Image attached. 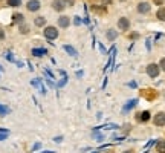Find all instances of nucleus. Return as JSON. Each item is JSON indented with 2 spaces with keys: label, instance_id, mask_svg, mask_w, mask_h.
<instances>
[{
  "label": "nucleus",
  "instance_id": "393cba45",
  "mask_svg": "<svg viewBox=\"0 0 165 153\" xmlns=\"http://www.w3.org/2000/svg\"><path fill=\"white\" fill-rule=\"evenodd\" d=\"M6 60H9V61H14V58H12L11 52H9V54H6Z\"/></svg>",
  "mask_w": 165,
  "mask_h": 153
},
{
  "label": "nucleus",
  "instance_id": "0eeeda50",
  "mask_svg": "<svg viewBox=\"0 0 165 153\" xmlns=\"http://www.w3.org/2000/svg\"><path fill=\"white\" fill-rule=\"evenodd\" d=\"M138 104V100H130L128 103H125L124 104V107H123V114H127V112H130L135 106Z\"/></svg>",
  "mask_w": 165,
  "mask_h": 153
},
{
  "label": "nucleus",
  "instance_id": "412c9836",
  "mask_svg": "<svg viewBox=\"0 0 165 153\" xmlns=\"http://www.w3.org/2000/svg\"><path fill=\"white\" fill-rule=\"evenodd\" d=\"M159 68H161V71H164V72H165V57H164V58H161V63H159Z\"/></svg>",
  "mask_w": 165,
  "mask_h": 153
},
{
  "label": "nucleus",
  "instance_id": "b1692460",
  "mask_svg": "<svg viewBox=\"0 0 165 153\" xmlns=\"http://www.w3.org/2000/svg\"><path fill=\"white\" fill-rule=\"evenodd\" d=\"M40 147H41V144H40V143H37V144H34V147H32V150H38Z\"/></svg>",
  "mask_w": 165,
  "mask_h": 153
},
{
  "label": "nucleus",
  "instance_id": "5701e85b",
  "mask_svg": "<svg viewBox=\"0 0 165 153\" xmlns=\"http://www.w3.org/2000/svg\"><path fill=\"white\" fill-rule=\"evenodd\" d=\"M54 141H55V143H61V141H63V136H55Z\"/></svg>",
  "mask_w": 165,
  "mask_h": 153
},
{
  "label": "nucleus",
  "instance_id": "f257e3e1",
  "mask_svg": "<svg viewBox=\"0 0 165 153\" xmlns=\"http://www.w3.org/2000/svg\"><path fill=\"white\" fill-rule=\"evenodd\" d=\"M145 72H147V75L150 76V78H158L159 74H161V68H159V64H156V63H150V64L145 68Z\"/></svg>",
  "mask_w": 165,
  "mask_h": 153
},
{
  "label": "nucleus",
  "instance_id": "ddd939ff",
  "mask_svg": "<svg viewBox=\"0 0 165 153\" xmlns=\"http://www.w3.org/2000/svg\"><path fill=\"white\" fill-rule=\"evenodd\" d=\"M60 74L63 75V78L58 81L57 87H64V86H66V83H67V75H66V72H64V71H60Z\"/></svg>",
  "mask_w": 165,
  "mask_h": 153
},
{
  "label": "nucleus",
  "instance_id": "bb28decb",
  "mask_svg": "<svg viewBox=\"0 0 165 153\" xmlns=\"http://www.w3.org/2000/svg\"><path fill=\"white\" fill-rule=\"evenodd\" d=\"M128 86H130V87H136L138 84H136V81H130V83H128Z\"/></svg>",
  "mask_w": 165,
  "mask_h": 153
},
{
  "label": "nucleus",
  "instance_id": "f3484780",
  "mask_svg": "<svg viewBox=\"0 0 165 153\" xmlns=\"http://www.w3.org/2000/svg\"><path fill=\"white\" fill-rule=\"evenodd\" d=\"M8 114H9V109L6 106L0 104V116H5V115H8Z\"/></svg>",
  "mask_w": 165,
  "mask_h": 153
},
{
  "label": "nucleus",
  "instance_id": "6e6552de",
  "mask_svg": "<svg viewBox=\"0 0 165 153\" xmlns=\"http://www.w3.org/2000/svg\"><path fill=\"white\" fill-rule=\"evenodd\" d=\"M64 6H66V2H64V0H54V2H52V8H54L55 11H63Z\"/></svg>",
  "mask_w": 165,
  "mask_h": 153
},
{
  "label": "nucleus",
  "instance_id": "72a5a7b5",
  "mask_svg": "<svg viewBox=\"0 0 165 153\" xmlns=\"http://www.w3.org/2000/svg\"><path fill=\"white\" fill-rule=\"evenodd\" d=\"M92 153H98V150H96V152H92Z\"/></svg>",
  "mask_w": 165,
  "mask_h": 153
},
{
  "label": "nucleus",
  "instance_id": "aec40b11",
  "mask_svg": "<svg viewBox=\"0 0 165 153\" xmlns=\"http://www.w3.org/2000/svg\"><path fill=\"white\" fill-rule=\"evenodd\" d=\"M92 136H93V138H95V139H96V141H101V139H103V138H104V136H103V135H101V133H96V132H95V133H93V135H92Z\"/></svg>",
  "mask_w": 165,
  "mask_h": 153
},
{
  "label": "nucleus",
  "instance_id": "7c9ffc66",
  "mask_svg": "<svg viewBox=\"0 0 165 153\" xmlns=\"http://www.w3.org/2000/svg\"><path fill=\"white\" fill-rule=\"evenodd\" d=\"M40 153H54V150H44V152H40Z\"/></svg>",
  "mask_w": 165,
  "mask_h": 153
},
{
  "label": "nucleus",
  "instance_id": "a211bd4d",
  "mask_svg": "<svg viewBox=\"0 0 165 153\" xmlns=\"http://www.w3.org/2000/svg\"><path fill=\"white\" fill-rule=\"evenodd\" d=\"M44 23H46V19H44V17H37V19H35V25H37V26H43Z\"/></svg>",
  "mask_w": 165,
  "mask_h": 153
},
{
  "label": "nucleus",
  "instance_id": "4468645a",
  "mask_svg": "<svg viewBox=\"0 0 165 153\" xmlns=\"http://www.w3.org/2000/svg\"><path fill=\"white\" fill-rule=\"evenodd\" d=\"M69 22H70L69 17H64V15L58 19V25H60L61 28H67V26H69Z\"/></svg>",
  "mask_w": 165,
  "mask_h": 153
},
{
  "label": "nucleus",
  "instance_id": "f03ea898",
  "mask_svg": "<svg viewBox=\"0 0 165 153\" xmlns=\"http://www.w3.org/2000/svg\"><path fill=\"white\" fill-rule=\"evenodd\" d=\"M44 37L47 38V40H54V38L58 37V29L55 28V26H47V28H44Z\"/></svg>",
  "mask_w": 165,
  "mask_h": 153
},
{
  "label": "nucleus",
  "instance_id": "20e7f679",
  "mask_svg": "<svg viewBox=\"0 0 165 153\" xmlns=\"http://www.w3.org/2000/svg\"><path fill=\"white\" fill-rule=\"evenodd\" d=\"M150 118H151V115H150L148 110H142V112H139V114L136 115V119H138L139 122H148Z\"/></svg>",
  "mask_w": 165,
  "mask_h": 153
},
{
  "label": "nucleus",
  "instance_id": "473e14b6",
  "mask_svg": "<svg viewBox=\"0 0 165 153\" xmlns=\"http://www.w3.org/2000/svg\"><path fill=\"white\" fill-rule=\"evenodd\" d=\"M103 2H104V3H110L112 0H103Z\"/></svg>",
  "mask_w": 165,
  "mask_h": 153
},
{
  "label": "nucleus",
  "instance_id": "cd10ccee",
  "mask_svg": "<svg viewBox=\"0 0 165 153\" xmlns=\"http://www.w3.org/2000/svg\"><path fill=\"white\" fill-rule=\"evenodd\" d=\"M81 23V19L80 17H75V25H80Z\"/></svg>",
  "mask_w": 165,
  "mask_h": 153
},
{
  "label": "nucleus",
  "instance_id": "a878e982",
  "mask_svg": "<svg viewBox=\"0 0 165 153\" xmlns=\"http://www.w3.org/2000/svg\"><path fill=\"white\" fill-rule=\"evenodd\" d=\"M6 136H8V133H0V141L6 139Z\"/></svg>",
  "mask_w": 165,
  "mask_h": 153
},
{
  "label": "nucleus",
  "instance_id": "7ed1b4c3",
  "mask_svg": "<svg viewBox=\"0 0 165 153\" xmlns=\"http://www.w3.org/2000/svg\"><path fill=\"white\" fill-rule=\"evenodd\" d=\"M153 124H155L156 127H162V126H165V112H158V114L155 115V118H153Z\"/></svg>",
  "mask_w": 165,
  "mask_h": 153
},
{
  "label": "nucleus",
  "instance_id": "1a4fd4ad",
  "mask_svg": "<svg viewBox=\"0 0 165 153\" xmlns=\"http://www.w3.org/2000/svg\"><path fill=\"white\" fill-rule=\"evenodd\" d=\"M28 9L32 11V12H34V11H38V9H40V2H38V0H29V2H28Z\"/></svg>",
  "mask_w": 165,
  "mask_h": 153
},
{
  "label": "nucleus",
  "instance_id": "dca6fc26",
  "mask_svg": "<svg viewBox=\"0 0 165 153\" xmlns=\"http://www.w3.org/2000/svg\"><path fill=\"white\" fill-rule=\"evenodd\" d=\"M106 35H107V38H109V40H112V41H113V40H116V37H118V32H116L115 29H109Z\"/></svg>",
  "mask_w": 165,
  "mask_h": 153
},
{
  "label": "nucleus",
  "instance_id": "6ab92c4d",
  "mask_svg": "<svg viewBox=\"0 0 165 153\" xmlns=\"http://www.w3.org/2000/svg\"><path fill=\"white\" fill-rule=\"evenodd\" d=\"M22 0H8V5L9 6H20Z\"/></svg>",
  "mask_w": 165,
  "mask_h": 153
},
{
  "label": "nucleus",
  "instance_id": "c85d7f7f",
  "mask_svg": "<svg viewBox=\"0 0 165 153\" xmlns=\"http://www.w3.org/2000/svg\"><path fill=\"white\" fill-rule=\"evenodd\" d=\"M155 3H156V5H162V3H164V0H155Z\"/></svg>",
  "mask_w": 165,
  "mask_h": 153
},
{
  "label": "nucleus",
  "instance_id": "2f4dec72",
  "mask_svg": "<svg viewBox=\"0 0 165 153\" xmlns=\"http://www.w3.org/2000/svg\"><path fill=\"white\" fill-rule=\"evenodd\" d=\"M123 153H133V150H125V152H123Z\"/></svg>",
  "mask_w": 165,
  "mask_h": 153
},
{
  "label": "nucleus",
  "instance_id": "f8f14e48",
  "mask_svg": "<svg viewBox=\"0 0 165 153\" xmlns=\"http://www.w3.org/2000/svg\"><path fill=\"white\" fill-rule=\"evenodd\" d=\"M63 48H64V51H66L69 55H72V57H78V52H77V51H75L70 44H64Z\"/></svg>",
  "mask_w": 165,
  "mask_h": 153
},
{
  "label": "nucleus",
  "instance_id": "9b49d317",
  "mask_svg": "<svg viewBox=\"0 0 165 153\" xmlns=\"http://www.w3.org/2000/svg\"><path fill=\"white\" fill-rule=\"evenodd\" d=\"M156 152L165 153V139H158L156 141Z\"/></svg>",
  "mask_w": 165,
  "mask_h": 153
},
{
  "label": "nucleus",
  "instance_id": "c756f323",
  "mask_svg": "<svg viewBox=\"0 0 165 153\" xmlns=\"http://www.w3.org/2000/svg\"><path fill=\"white\" fill-rule=\"evenodd\" d=\"M5 37V32H3V31H2V29H0V40H2V38Z\"/></svg>",
  "mask_w": 165,
  "mask_h": 153
},
{
  "label": "nucleus",
  "instance_id": "2eb2a0df",
  "mask_svg": "<svg viewBox=\"0 0 165 153\" xmlns=\"http://www.w3.org/2000/svg\"><path fill=\"white\" fill-rule=\"evenodd\" d=\"M156 17H158V20H159V22H165V6H162V8H159V9H158Z\"/></svg>",
  "mask_w": 165,
  "mask_h": 153
},
{
  "label": "nucleus",
  "instance_id": "4be33fe9",
  "mask_svg": "<svg viewBox=\"0 0 165 153\" xmlns=\"http://www.w3.org/2000/svg\"><path fill=\"white\" fill-rule=\"evenodd\" d=\"M14 19H15L17 22H23V15H20V14H18V15H15Z\"/></svg>",
  "mask_w": 165,
  "mask_h": 153
},
{
  "label": "nucleus",
  "instance_id": "9d476101",
  "mask_svg": "<svg viewBox=\"0 0 165 153\" xmlns=\"http://www.w3.org/2000/svg\"><path fill=\"white\" fill-rule=\"evenodd\" d=\"M46 54H47V49H44V48H35V49H32V55L34 57H43Z\"/></svg>",
  "mask_w": 165,
  "mask_h": 153
},
{
  "label": "nucleus",
  "instance_id": "39448f33",
  "mask_svg": "<svg viewBox=\"0 0 165 153\" xmlns=\"http://www.w3.org/2000/svg\"><path fill=\"white\" fill-rule=\"evenodd\" d=\"M118 28H119V31H128V28H130V20H128L127 17H121V19L118 20Z\"/></svg>",
  "mask_w": 165,
  "mask_h": 153
},
{
  "label": "nucleus",
  "instance_id": "423d86ee",
  "mask_svg": "<svg viewBox=\"0 0 165 153\" xmlns=\"http://www.w3.org/2000/svg\"><path fill=\"white\" fill-rule=\"evenodd\" d=\"M138 12L139 14H148L150 12V3L148 2H141L138 5Z\"/></svg>",
  "mask_w": 165,
  "mask_h": 153
}]
</instances>
